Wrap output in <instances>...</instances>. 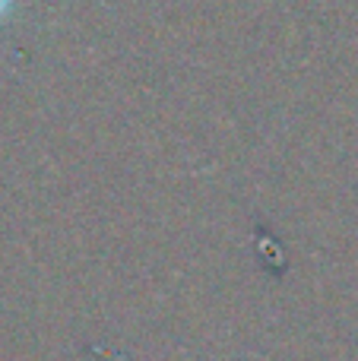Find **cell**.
I'll use <instances>...</instances> for the list:
<instances>
[{
  "instance_id": "cell-1",
  "label": "cell",
  "mask_w": 358,
  "mask_h": 361,
  "mask_svg": "<svg viewBox=\"0 0 358 361\" xmlns=\"http://www.w3.org/2000/svg\"><path fill=\"white\" fill-rule=\"evenodd\" d=\"M13 10H16V0H0V23H4V19H10Z\"/></svg>"
}]
</instances>
